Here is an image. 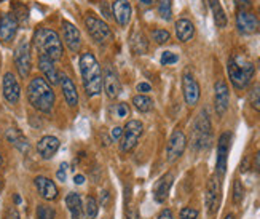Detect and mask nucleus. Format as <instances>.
I'll list each match as a JSON object with an SVG mask.
<instances>
[{
	"instance_id": "50",
	"label": "nucleus",
	"mask_w": 260,
	"mask_h": 219,
	"mask_svg": "<svg viewBox=\"0 0 260 219\" xmlns=\"http://www.w3.org/2000/svg\"><path fill=\"white\" fill-rule=\"evenodd\" d=\"M74 181H75V184H78V186H80V184L85 182V176L83 175H77V176L74 178Z\"/></svg>"
},
{
	"instance_id": "47",
	"label": "nucleus",
	"mask_w": 260,
	"mask_h": 219,
	"mask_svg": "<svg viewBox=\"0 0 260 219\" xmlns=\"http://www.w3.org/2000/svg\"><path fill=\"white\" fill-rule=\"evenodd\" d=\"M121 135H123V128H120V126H115V128L112 130V136H113V139H120Z\"/></svg>"
},
{
	"instance_id": "36",
	"label": "nucleus",
	"mask_w": 260,
	"mask_h": 219,
	"mask_svg": "<svg viewBox=\"0 0 260 219\" xmlns=\"http://www.w3.org/2000/svg\"><path fill=\"white\" fill-rule=\"evenodd\" d=\"M242 199H244V187H242V184L240 179H235L233 182V201L236 205H240Z\"/></svg>"
},
{
	"instance_id": "8",
	"label": "nucleus",
	"mask_w": 260,
	"mask_h": 219,
	"mask_svg": "<svg viewBox=\"0 0 260 219\" xmlns=\"http://www.w3.org/2000/svg\"><path fill=\"white\" fill-rule=\"evenodd\" d=\"M144 133V125L139 120H130L123 128V136H121L120 147L123 152H130L136 147L137 141Z\"/></svg>"
},
{
	"instance_id": "42",
	"label": "nucleus",
	"mask_w": 260,
	"mask_h": 219,
	"mask_svg": "<svg viewBox=\"0 0 260 219\" xmlns=\"http://www.w3.org/2000/svg\"><path fill=\"white\" fill-rule=\"evenodd\" d=\"M233 2L238 7V10H247L252 5V0H233Z\"/></svg>"
},
{
	"instance_id": "44",
	"label": "nucleus",
	"mask_w": 260,
	"mask_h": 219,
	"mask_svg": "<svg viewBox=\"0 0 260 219\" xmlns=\"http://www.w3.org/2000/svg\"><path fill=\"white\" fill-rule=\"evenodd\" d=\"M13 7H15V8H19V10H22V15H16V20H21V18H22V20H27V10H26L24 5L15 3ZM19 13H21V11H19Z\"/></svg>"
},
{
	"instance_id": "29",
	"label": "nucleus",
	"mask_w": 260,
	"mask_h": 219,
	"mask_svg": "<svg viewBox=\"0 0 260 219\" xmlns=\"http://www.w3.org/2000/svg\"><path fill=\"white\" fill-rule=\"evenodd\" d=\"M131 48H132V51H134V53H137V55L147 53V50H149L147 39L144 37L141 32H134V34H132V37H131Z\"/></svg>"
},
{
	"instance_id": "15",
	"label": "nucleus",
	"mask_w": 260,
	"mask_h": 219,
	"mask_svg": "<svg viewBox=\"0 0 260 219\" xmlns=\"http://www.w3.org/2000/svg\"><path fill=\"white\" fill-rule=\"evenodd\" d=\"M236 27L242 34H256L260 31V22L256 15L247 10H240L236 15Z\"/></svg>"
},
{
	"instance_id": "23",
	"label": "nucleus",
	"mask_w": 260,
	"mask_h": 219,
	"mask_svg": "<svg viewBox=\"0 0 260 219\" xmlns=\"http://www.w3.org/2000/svg\"><path fill=\"white\" fill-rule=\"evenodd\" d=\"M113 18L120 26H126L131 20V5L128 0H115L112 5Z\"/></svg>"
},
{
	"instance_id": "3",
	"label": "nucleus",
	"mask_w": 260,
	"mask_h": 219,
	"mask_svg": "<svg viewBox=\"0 0 260 219\" xmlns=\"http://www.w3.org/2000/svg\"><path fill=\"white\" fill-rule=\"evenodd\" d=\"M34 47H36L40 56L48 58L51 61H59L62 53H64L62 40L57 36V32L48 27L37 29L36 34H34Z\"/></svg>"
},
{
	"instance_id": "28",
	"label": "nucleus",
	"mask_w": 260,
	"mask_h": 219,
	"mask_svg": "<svg viewBox=\"0 0 260 219\" xmlns=\"http://www.w3.org/2000/svg\"><path fill=\"white\" fill-rule=\"evenodd\" d=\"M209 2V7L212 10V15H214V21H216L217 27H225L227 26V15H225V11L222 8V5L219 0H207Z\"/></svg>"
},
{
	"instance_id": "35",
	"label": "nucleus",
	"mask_w": 260,
	"mask_h": 219,
	"mask_svg": "<svg viewBox=\"0 0 260 219\" xmlns=\"http://www.w3.org/2000/svg\"><path fill=\"white\" fill-rule=\"evenodd\" d=\"M249 104L252 109H256L257 112H260V85H256L249 91Z\"/></svg>"
},
{
	"instance_id": "33",
	"label": "nucleus",
	"mask_w": 260,
	"mask_h": 219,
	"mask_svg": "<svg viewBox=\"0 0 260 219\" xmlns=\"http://www.w3.org/2000/svg\"><path fill=\"white\" fill-rule=\"evenodd\" d=\"M36 219H56V213L48 205H38L36 210Z\"/></svg>"
},
{
	"instance_id": "19",
	"label": "nucleus",
	"mask_w": 260,
	"mask_h": 219,
	"mask_svg": "<svg viewBox=\"0 0 260 219\" xmlns=\"http://www.w3.org/2000/svg\"><path fill=\"white\" fill-rule=\"evenodd\" d=\"M172 182H174V175L172 173H166L165 176H161L160 179L155 182L153 186V199L157 203H163L169 195V191L172 187Z\"/></svg>"
},
{
	"instance_id": "11",
	"label": "nucleus",
	"mask_w": 260,
	"mask_h": 219,
	"mask_svg": "<svg viewBox=\"0 0 260 219\" xmlns=\"http://www.w3.org/2000/svg\"><path fill=\"white\" fill-rule=\"evenodd\" d=\"M2 93L3 98L8 101V104H18L21 98V86L19 82L16 80L13 72H7L2 80Z\"/></svg>"
},
{
	"instance_id": "53",
	"label": "nucleus",
	"mask_w": 260,
	"mask_h": 219,
	"mask_svg": "<svg viewBox=\"0 0 260 219\" xmlns=\"http://www.w3.org/2000/svg\"><path fill=\"white\" fill-rule=\"evenodd\" d=\"M3 163V159H2V154H0V165Z\"/></svg>"
},
{
	"instance_id": "31",
	"label": "nucleus",
	"mask_w": 260,
	"mask_h": 219,
	"mask_svg": "<svg viewBox=\"0 0 260 219\" xmlns=\"http://www.w3.org/2000/svg\"><path fill=\"white\" fill-rule=\"evenodd\" d=\"M158 15L165 21H171V18H172V2L171 0H158Z\"/></svg>"
},
{
	"instance_id": "55",
	"label": "nucleus",
	"mask_w": 260,
	"mask_h": 219,
	"mask_svg": "<svg viewBox=\"0 0 260 219\" xmlns=\"http://www.w3.org/2000/svg\"><path fill=\"white\" fill-rule=\"evenodd\" d=\"M257 64H259V69H260V58H259V62H257Z\"/></svg>"
},
{
	"instance_id": "1",
	"label": "nucleus",
	"mask_w": 260,
	"mask_h": 219,
	"mask_svg": "<svg viewBox=\"0 0 260 219\" xmlns=\"http://www.w3.org/2000/svg\"><path fill=\"white\" fill-rule=\"evenodd\" d=\"M27 101L38 112L48 114L55 106V91L45 77H34L27 85Z\"/></svg>"
},
{
	"instance_id": "56",
	"label": "nucleus",
	"mask_w": 260,
	"mask_h": 219,
	"mask_svg": "<svg viewBox=\"0 0 260 219\" xmlns=\"http://www.w3.org/2000/svg\"><path fill=\"white\" fill-rule=\"evenodd\" d=\"M259 15H260V7H259Z\"/></svg>"
},
{
	"instance_id": "25",
	"label": "nucleus",
	"mask_w": 260,
	"mask_h": 219,
	"mask_svg": "<svg viewBox=\"0 0 260 219\" xmlns=\"http://www.w3.org/2000/svg\"><path fill=\"white\" fill-rule=\"evenodd\" d=\"M176 36L177 39L181 40V42H190V40L193 39L195 36V26H193V22L190 21V20H186V18H182V20H179L176 22Z\"/></svg>"
},
{
	"instance_id": "40",
	"label": "nucleus",
	"mask_w": 260,
	"mask_h": 219,
	"mask_svg": "<svg viewBox=\"0 0 260 219\" xmlns=\"http://www.w3.org/2000/svg\"><path fill=\"white\" fill-rule=\"evenodd\" d=\"M3 219H21V216H19V213L15 206H8V208L5 210Z\"/></svg>"
},
{
	"instance_id": "14",
	"label": "nucleus",
	"mask_w": 260,
	"mask_h": 219,
	"mask_svg": "<svg viewBox=\"0 0 260 219\" xmlns=\"http://www.w3.org/2000/svg\"><path fill=\"white\" fill-rule=\"evenodd\" d=\"M230 139H232V135L230 133H222L219 138L217 142V162H216V168H217V175L223 176L225 171H227V159H228V151H230Z\"/></svg>"
},
{
	"instance_id": "26",
	"label": "nucleus",
	"mask_w": 260,
	"mask_h": 219,
	"mask_svg": "<svg viewBox=\"0 0 260 219\" xmlns=\"http://www.w3.org/2000/svg\"><path fill=\"white\" fill-rule=\"evenodd\" d=\"M5 138L13 144V146L18 149L19 152L22 154H26L29 151V142L26 139V136L21 133L19 130H16V128H8L7 131H5Z\"/></svg>"
},
{
	"instance_id": "22",
	"label": "nucleus",
	"mask_w": 260,
	"mask_h": 219,
	"mask_svg": "<svg viewBox=\"0 0 260 219\" xmlns=\"http://www.w3.org/2000/svg\"><path fill=\"white\" fill-rule=\"evenodd\" d=\"M59 149V139L55 136H43L37 142V152L42 159L50 160Z\"/></svg>"
},
{
	"instance_id": "39",
	"label": "nucleus",
	"mask_w": 260,
	"mask_h": 219,
	"mask_svg": "<svg viewBox=\"0 0 260 219\" xmlns=\"http://www.w3.org/2000/svg\"><path fill=\"white\" fill-rule=\"evenodd\" d=\"M115 115H117L118 119H125L130 115V107L128 104H125V102H120V104L115 106Z\"/></svg>"
},
{
	"instance_id": "32",
	"label": "nucleus",
	"mask_w": 260,
	"mask_h": 219,
	"mask_svg": "<svg viewBox=\"0 0 260 219\" xmlns=\"http://www.w3.org/2000/svg\"><path fill=\"white\" fill-rule=\"evenodd\" d=\"M85 211H86V216H88L90 219H94V218L97 216V211H99V206H97V200L93 197V195H88V197H86Z\"/></svg>"
},
{
	"instance_id": "49",
	"label": "nucleus",
	"mask_w": 260,
	"mask_h": 219,
	"mask_svg": "<svg viewBox=\"0 0 260 219\" xmlns=\"http://www.w3.org/2000/svg\"><path fill=\"white\" fill-rule=\"evenodd\" d=\"M126 219H137L136 211H132V210H126Z\"/></svg>"
},
{
	"instance_id": "2",
	"label": "nucleus",
	"mask_w": 260,
	"mask_h": 219,
	"mask_svg": "<svg viewBox=\"0 0 260 219\" xmlns=\"http://www.w3.org/2000/svg\"><path fill=\"white\" fill-rule=\"evenodd\" d=\"M80 74H82V82L86 95L90 98L99 95L102 91V71L101 64L91 51H85L80 56Z\"/></svg>"
},
{
	"instance_id": "45",
	"label": "nucleus",
	"mask_w": 260,
	"mask_h": 219,
	"mask_svg": "<svg viewBox=\"0 0 260 219\" xmlns=\"http://www.w3.org/2000/svg\"><path fill=\"white\" fill-rule=\"evenodd\" d=\"M158 219H174V215H172V211L169 208H165L158 215Z\"/></svg>"
},
{
	"instance_id": "6",
	"label": "nucleus",
	"mask_w": 260,
	"mask_h": 219,
	"mask_svg": "<svg viewBox=\"0 0 260 219\" xmlns=\"http://www.w3.org/2000/svg\"><path fill=\"white\" fill-rule=\"evenodd\" d=\"M13 60H15V66H16L18 74L22 79H27L32 69V60H31V43H29L26 39H22L18 43V47L15 50Z\"/></svg>"
},
{
	"instance_id": "51",
	"label": "nucleus",
	"mask_w": 260,
	"mask_h": 219,
	"mask_svg": "<svg viewBox=\"0 0 260 219\" xmlns=\"http://www.w3.org/2000/svg\"><path fill=\"white\" fill-rule=\"evenodd\" d=\"M13 200H15V203H16V205H19V203H21V197H19L18 194H15V195H13Z\"/></svg>"
},
{
	"instance_id": "37",
	"label": "nucleus",
	"mask_w": 260,
	"mask_h": 219,
	"mask_svg": "<svg viewBox=\"0 0 260 219\" xmlns=\"http://www.w3.org/2000/svg\"><path fill=\"white\" fill-rule=\"evenodd\" d=\"M179 61V56L176 53H172V51H163L160 58V62L163 66H169V64H176Z\"/></svg>"
},
{
	"instance_id": "9",
	"label": "nucleus",
	"mask_w": 260,
	"mask_h": 219,
	"mask_svg": "<svg viewBox=\"0 0 260 219\" xmlns=\"http://www.w3.org/2000/svg\"><path fill=\"white\" fill-rule=\"evenodd\" d=\"M186 146H187V138L184 135V131L181 130H174L172 131V135L169 138V141H167V146H166V160L169 163L176 162L177 159H181V155L186 151Z\"/></svg>"
},
{
	"instance_id": "24",
	"label": "nucleus",
	"mask_w": 260,
	"mask_h": 219,
	"mask_svg": "<svg viewBox=\"0 0 260 219\" xmlns=\"http://www.w3.org/2000/svg\"><path fill=\"white\" fill-rule=\"evenodd\" d=\"M38 69L42 71V74L45 76V79L48 80L50 85L59 83V74H57V71H56L55 61H51L45 56H38Z\"/></svg>"
},
{
	"instance_id": "30",
	"label": "nucleus",
	"mask_w": 260,
	"mask_h": 219,
	"mask_svg": "<svg viewBox=\"0 0 260 219\" xmlns=\"http://www.w3.org/2000/svg\"><path fill=\"white\" fill-rule=\"evenodd\" d=\"M132 104L139 112H150L153 107V101L146 95H136L132 98Z\"/></svg>"
},
{
	"instance_id": "7",
	"label": "nucleus",
	"mask_w": 260,
	"mask_h": 219,
	"mask_svg": "<svg viewBox=\"0 0 260 219\" xmlns=\"http://www.w3.org/2000/svg\"><path fill=\"white\" fill-rule=\"evenodd\" d=\"M85 24L88 29V34L93 37L94 42L97 43H107L112 40V31L107 26V22H104L102 20L96 18L93 15H88L85 18Z\"/></svg>"
},
{
	"instance_id": "43",
	"label": "nucleus",
	"mask_w": 260,
	"mask_h": 219,
	"mask_svg": "<svg viewBox=\"0 0 260 219\" xmlns=\"http://www.w3.org/2000/svg\"><path fill=\"white\" fill-rule=\"evenodd\" d=\"M136 90L141 91V93H149V91H152V86H150V83H147V82H141V83H137Z\"/></svg>"
},
{
	"instance_id": "38",
	"label": "nucleus",
	"mask_w": 260,
	"mask_h": 219,
	"mask_svg": "<svg viewBox=\"0 0 260 219\" xmlns=\"http://www.w3.org/2000/svg\"><path fill=\"white\" fill-rule=\"evenodd\" d=\"M196 218H198V210L190 208V206L182 208L181 215H179V219H196Z\"/></svg>"
},
{
	"instance_id": "20",
	"label": "nucleus",
	"mask_w": 260,
	"mask_h": 219,
	"mask_svg": "<svg viewBox=\"0 0 260 219\" xmlns=\"http://www.w3.org/2000/svg\"><path fill=\"white\" fill-rule=\"evenodd\" d=\"M59 85L62 90V95H64L67 104L71 107H75L78 104V93H77V86L72 82V79L67 76V74L61 72L59 74Z\"/></svg>"
},
{
	"instance_id": "48",
	"label": "nucleus",
	"mask_w": 260,
	"mask_h": 219,
	"mask_svg": "<svg viewBox=\"0 0 260 219\" xmlns=\"http://www.w3.org/2000/svg\"><path fill=\"white\" fill-rule=\"evenodd\" d=\"M254 166H256V170L260 171V149H259V152L256 154V160H254Z\"/></svg>"
},
{
	"instance_id": "18",
	"label": "nucleus",
	"mask_w": 260,
	"mask_h": 219,
	"mask_svg": "<svg viewBox=\"0 0 260 219\" xmlns=\"http://www.w3.org/2000/svg\"><path fill=\"white\" fill-rule=\"evenodd\" d=\"M102 88L106 90V93L111 100H113V98H117L120 95L121 83H120L117 72H115L112 67H107L102 74Z\"/></svg>"
},
{
	"instance_id": "54",
	"label": "nucleus",
	"mask_w": 260,
	"mask_h": 219,
	"mask_svg": "<svg viewBox=\"0 0 260 219\" xmlns=\"http://www.w3.org/2000/svg\"><path fill=\"white\" fill-rule=\"evenodd\" d=\"M2 186H3V184H2V179H0V191H2Z\"/></svg>"
},
{
	"instance_id": "17",
	"label": "nucleus",
	"mask_w": 260,
	"mask_h": 219,
	"mask_svg": "<svg viewBox=\"0 0 260 219\" xmlns=\"http://www.w3.org/2000/svg\"><path fill=\"white\" fill-rule=\"evenodd\" d=\"M62 39L72 53H77L82 47V37H80L77 26L69 21H62Z\"/></svg>"
},
{
	"instance_id": "13",
	"label": "nucleus",
	"mask_w": 260,
	"mask_h": 219,
	"mask_svg": "<svg viewBox=\"0 0 260 219\" xmlns=\"http://www.w3.org/2000/svg\"><path fill=\"white\" fill-rule=\"evenodd\" d=\"M18 32V20L13 13H3L0 16V40L5 43L13 42Z\"/></svg>"
},
{
	"instance_id": "52",
	"label": "nucleus",
	"mask_w": 260,
	"mask_h": 219,
	"mask_svg": "<svg viewBox=\"0 0 260 219\" xmlns=\"http://www.w3.org/2000/svg\"><path fill=\"white\" fill-rule=\"evenodd\" d=\"M225 219H235V216L233 215H228V216H225Z\"/></svg>"
},
{
	"instance_id": "27",
	"label": "nucleus",
	"mask_w": 260,
	"mask_h": 219,
	"mask_svg": "<svg viewBox=\"0 0 260 219\" xmlns=\"http://www.w3.org/2000/svg\"><path fill=\"white\" fill-rule=\"evenodd\" d=\"M66 205L69 211H71L72 219H83V205H82V199H80L78 194H75V192L67 194Z\"/></svg>"
},
{
	"instance_id": "12",
	"label": "nucleus",
	"mask_w": 260,
	"mask_h": 219,
	"mask_svg": "<svg viewBox=\"0 0 260 219\" xmlns=\"http://www.w3.org/2000/svg\"><path fill=\"white\" fill-rule=\"evenodd\" d=\"M230 104V91L228 86L225 83V80H217L214 85V107L219 117L225 115Z\"/></svg>"
},
{
	"instance_id": "34",
	"label": "nucleus",
	"mask_w": 260,
	"mask_h": 219,
	"mask_svg": "<svg viewBox=\"0 0 260 219\" xmlns=\"http://www.w3.org/2000/svg\"><path fill=\"white\" fill-rule=\"evenodd\" d=\"M152 39H153L158 45H163V43L169 42L171 34L167 32L166 29H153V31H152Z\"/></svg>"
},
{
	"instance_id": "41",
	"label": "nucleus",
	"mask_w": 260,
	"mask_h": 219,
	"mask_svg": "<svg viewBox=\"0 0 260 219\" xmlns=\"http://www.w3.org/2000/svg\"><path fill=\"white\" fill-rule=\"evenodd\" d=\"M56 178H57V181H61V182L66 181V178H67V163H61L59 170L56 171Z\"/></svg>"
},
{
	"instance_id": "4",
	"label": "nucleus",
	"mask_w": 260,
	"mask_h": 219,
	"mask_svg": "<svg viewBox=\"0 0 260 219\" xmlns=\"http://www.w3.org/2000/svg\"><path fill=\"white\" fill-rule=\"evenodd\" d=\"M227 71H228V77H230L232 85L236 90H242L251 83L254 72H256V66H254V62L247 60L246 56L232 55L228 58Z\"/></svg>"
},
{
	"instance_id": "46",
	"label": "nucleus",
	"mask_w": 260,
	"mask_h": 219,
	"mask_svg": "<svg viewBox=\"0 0 260 219\" xmlns=\"http://www.w3.org/2000/svg\"><path fill=\"white\" fill-rule=\"evenodd\" d=\"M137 2H139V5H141V7L150 8V7H153V5L158 2V0H137Z\"/></svg>"
},
{
	"instance_id": "21",
	"label": "nucleus",
	"mask_w": 260,
	"mask_h": 219,
	"mask_svg": "<svg viewBox=\"0 0 260 219\" xmlns=\"http://www.w3.org/2000/svg\"><path fill=\"white\" fill-rule=\"evenodd\" d=\"M34 184H36L37 192L40 194V197L45 200H55L57 199V187L56 184L50 179L47 176H37L34 179Z\"/></svg>"
},
{
	"instance_id": "16",
	"label": "nucleus",
	"mask_w": 260,
	"mask_h": 219,
	"mask_svg": "<svg viewBox=\"0 0 260 219\" xmlns=\"http://www.w3.org/2000/svg\"><path fill=\"white\" fill-rule=\"evenodd\" d=\"M182 90H184V100L188 106H195L200 101L201 90L198 82L195 80L192 74H184L182 77Z\"/></svg>"
},
{
	"instance_id": "5",
	"label": "nucleus",
	"mask_w": 260,
	"mask_h": 219,
	"mask_svg": "<svg viewBox=\"0 0 260 219\" xmlns=\"http://www.w3.org/2000/svg\"><path fill=\"white\" fill-rule=\"evenodd\" d=\"M212 141V126L207 111H201L198 114V117L195 120L193 125V133H192V144L195 147V151H203L211 146Z\"/></svg>"
},
{
	"instance_id": "10",
	"label": "nucleus",
	"mask_w": 260,
	"mask_h": 219,
	"mask_svg": "<svg viewBox=\"0 0 260 219\" xmlns=\"http://www.w3.org/2000/svg\"><path fill=\"white\" fill-rule=\"evenodd\" d=\"M204 201H206L207 215L214 216L219 210V205H221V181H219L217 176H212L207 181Z\"/></svg>"
}]
</instances>
